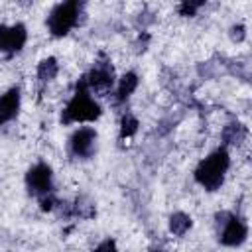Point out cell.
I'll use <instances>...</instances> for the list:
<instances>
[{
    "label": "cell",
    "instance_id": "1",
    "mask_svg": "<svg viewBox=\"0 0 252 252\" xmlns=\"http://www.w3.org/2000/svg\"><path fill=\"white\" fill-rule=\"evenodd\" d=\"M98 116H100V106L91 96V91L87 87L85 77H81L79 83H77V89H75L73 98L69 100V104L65 106L63 114H61V122L63 124H71V122H93Z\"/></svg>",
    "mask_w": 252,
    "mask_h": 252
},
{
    "label": "cell",
    "instance_id": "2",
    "mask_svg": "<svg viewBox=\"0 0 252 252\" xmlns=\"http://www.w3.org/2000/svg\"><path fill=\"white\" fill-rule=\"evenodd\" d=\"M230 165V158L228 152L224 148L215 150L213 154H209L195 169V179L201 187H205L207 191H217L222 181H224V173Z\"/></svg>",
    "mask_w": 252,
    "mask_h": 252
},
{
    "label": "cell",
    "instance_id": "3",
    "mask_svg": "<svg viewBox=\"0 0 252 252\" xmlns=\"http://www.w3.org/2000/svg\"><path fill=\"white\" fill-rule=\"evenodd\" d=\"M79 14H81V4L77 0L71 2H61L57 4L49 16H47V28L55 37H63L69 33V30L73 26H77L79 22Z\"/></svg>",
    "mask_w": 252,
    "mask_h": 252
},
{
    "label": "cell",
    "instance_id": "4",
    "mask_svg": "<svg viewBox=\"0 0 252 252\" xmlns=\"http://www.w3.org/2000/svg\"><path fill=\"white\" fill-rule=\"evenodd\" d=\"M87 81V87L89 91L93 93H100V94H106L112 85H114V69L110 65L108 59H100L93 65V69L89 71V75L85 77Z\"/></svg>",
    "mask_w": 252,
    "mask_h": 252
},
{
    "label": "cell",
    "instance_id": "5",
    "mask_svg": "<svg viewBox=\"0 0 252 252\" xmlns=\"http://www.w3.org/2000/svg\"><path fill=\"white\" fill-rule=\"evenodd\" d=\"M51 179H53V173H51V167L47 163H35L28 173H26V185H28V191L35 197H45L51 193Z\"/></svg>",
    "mask_w": 252,
    "mask_h": 252
},
{
    "label": "cell",
    "instance_id": "6",
    "mask_svg": "<svg viewBox=\"0 0 252 252\" xmlns=\"http://www.w3.org/2000/svg\"><path fill=\"white\" fill-rule=\"evenodd\" d=\"M28 39V32L24 24L16 26H0V51L4 53H16L24 47Z\"/></svg>",
    "mask_w": 252,
    "mask_h": 252
},
{
    "label": "cell",
    "instance_id": "7",
    "mask_svg": "<svg viewBox=\"0 0 252 252\" xmlns=\"http://www.w3.org/2000/svg\"><path fill=\"white\" fill-rule=\"evenodd\" d=\"M69 146H71L73 156H77L81 159H87V158H91L94 154V148H96V132L93 128H79L71 136Z\"/></svg>",
    "mask_w": 252,
    "mask_h": 252
},
{
    "label": "cell",
    "instance_id": "8",
    "mask_svg": "<svg viewBox=\"0 0 252 252\" xmlns=\"http://www.w3.org/2000/svg\"><path fill=\"white\" fill-rule=\"evenodd\" d=\"M222 226H224V228H222V232H220L219 238H220V242H222L224 246H240V244L246 240L248 228H246V224H244L240 219L230 217Z\"/></svg>",
    "mask_w": 252,
    "mask_h": 252
},
{
    "label": "cell",
    "instance_id": "9",
    "mask_svg": "<svg viewBox=\"0 0 252 252\" xmlns=\"http://www.w3.org/2000/svg\"><path fill=\"white\" fill-rule=\"evenodd\" d=\"M18 110H20V91L10 89L0 96V126L16 118Z\"/></svg>",
    "mask_w": 252,
    "mask_h": 252
},
{
    "label": "cell",
    "instance_id": "10",
    "mask_svg": "<svg viewBox=\"0 0 252 252\" xmlns=\"http://www.w3.org/2000/svg\"><path fill=\"white\" fill-rule=\"evenodd\" d=\"M138 87V75L136 73H126L120 83H118V89H116V102H124Z\"/></svg>",
    "mask_w": 252,
    "mask_h": 252
},
{
    "label": "cell",
    "instance_id": "11",
    "mask_svg": "<svg viewBox=\"0 0 252 252\" xmlns=\"http://www.w3.org/2000/svg\"><path fill=\"white\" fill-rule=\"evenodd\" d=\"M246 128L242 126V124H238V122H232V124H228V126H224V130H222V140L226 142V144H232V146H236V144H240L244 138H246Z\"/></svg>",
    "mask_w": 252,
    "mask_h": 252
},
{
    "label": "cell",
    "instance_id": "12",
    "mask_svg": "<svg viewBox=\"0 0 252 252\" xmlns=\"http://www.w3.org/2000/svg\"><path fill=\"white\" fill-rule=\"evenodd\" d=\"M191 228V217L185 213H173L169 217V230L175 236H183L187 230Z\"/></svg>",
    "mask_w": 252,
    "mask_h": 252
},
{
    "label": "cell",
    "instance_id": "13",
    "mask_svg": "<svg viewBox=\"0 0 252 252\" xmlns=\"http://www.w3.org/2000/svg\"><path fill=\"white\" fill-rule=\"evenodd\" d=\"M55 75H57V59L55 57H47L37 65V79L41 83L55 79Z\"/></svg>",
    "mask_w": 252,
    "mask_h": 252
},
{
    "label": "cell",
    "instance_id": "14",
    "mask_svg": "<svg viewBox=\"0 0 252 252\" xmlns=\"http://www.w3.org/2000/svg\"><path fill=\"white\" fill-rule=\"evenodd\" d=\"M94 215V205L91 201H87L85 197H79L73 205V217H83V219H91Z\"/></svg>",
    "mask_w": 252,
    "mask_h": 252
},
{
    "label": "cell",
    "instance_id": "15",
    "mask_svg": "<svg viewBox=\"0 0 252 252\" xmlns=\"http://www.w3.org/2000/svg\"><path fill=\"white\" fill-rule=\"evenodd\" d=\"M136 130H138V120H136V116L130 114V112H126V114L122 116V120H120V136H122V138H130V136L136 134Z\"/></svg>",
    "mask_w": 252,
    "mask_h": 252
},
{
    "label": "cell",
    "instance_id": "16",
    "mask_svg": "<svg viewBox=\"0 0 252 252\" xmlns=\"http://www.w3.org/2000/svg\"><path fill=\"white\" fill-rule=\"evenodd\" d=\"M205 2H181L179 4V14L181 16H195L197 10L203 6Z\"/></svg>",
    "mask_w": 252,
    "mask_h": 252
},
{
    "label": "cell",
    "instance_id": "17",
    "mask_svg": "<svg viewBox=\"0 0 252 252\" xmlns=\"http://www.w3.org/2000/svg\"><path fill=\"white\" fill-rule=\"evenodd\" d=\"M244 37H246V28H244L242 24L230 28V39H232V41L240 43V41H244Z\"/></svg>",
    "mask_w": 252,
    "mask_h": 252
},
{
    "label": "cell",
    "instance_id": "18",
    "mask_svg": "<svg viewBox=\"0 0 252 252\" xmlns=\"http://www.w3.org/2000/svg\"><path fill=\"white\" fill-rule=\"evenodd\" d=\"M94 252H118V248H116V242H114V240L106 238V240H102V242L94 248Z\"/></svg>",
    "mask_w": 252,
    "mask_h": 252
}]
</instances>
